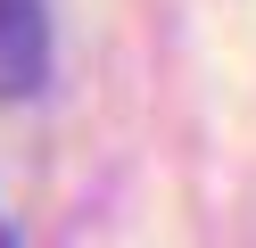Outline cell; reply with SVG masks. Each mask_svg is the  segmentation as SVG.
Returning a JSON list of instances; mask_svg holds the SVG:
<instances>
[{"label": "cell", "instance_id": "cell-1", "mask_svg": "<svg viewBox=\"0 0 256 248\" xmlns=\"http://www.w3.org/2000/svg\"><path fill=\"white\" fill-rule=\"evenodd\" d=\"M50 75V17L42 0H0V99H25Z\"/></svg>", "mask_w": 256, "mask_h": 248}, {"label": "cell", "instance_id": "cell-2", "mask_svg": "<svg viewBox=\"0 0 256 248\" xmlns=\"http://www.w3.org/2000/svg\"><path fill=\"white\" fill-rule=\"evenodd\" d=\"M0 248H8V223H0Z\"/></svg>", "mask_w": 256, "mask_h": 248}]
</instances>
